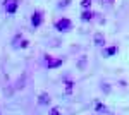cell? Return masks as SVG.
I'll list each match as a JSON object with an SVG mask.
<instances>
[{"label":"cell","mask_w":129,"mask_h":115,"mask_svg":"<svg viewBox=\"0 0 129 115\" xmlns=\"http://www.w3.org/2000/svg\"><path fill=\"white\" fill-rule=\"evenodd\" d=\"M91 17H93V12H88V10L81 14V19L83 21H91Z\"/></svg>","instance_id":"9c48e42d"},{"label":"cell","mask_w":129,"mask_h":115,"mask_svg":"<svg viewBox=\"0 0 129 115\" xmlns=\"http://www.w3.org/2000/svg\"><path fill=\"white\" fill-rule=\"evenodd\" d=\"M41 22H43V12H41V10H36V12L33 14V17H31V24H33L35 28H40Z\"/></svg>","instance_id":"277c9868"},{"label":"cell","mask_w":129,"mask_h":115,"mask_svg":"<svg viewBox=\"0 0 129 115\" xmlns=\"http://www.w3.org/2000/svg\"><path fill=\"white\" fill-rule=\"evenodd\" d=\"M48 115H62V113H60V110H59V108H52Z\"/></svg>","instance_id":"8fae6325"},{"label":"cell","mask_w":129,"mask_h":115,"mask_svg":"<svg viewBox=\"0 0 129 115\" xmlns=\"http://www.w3.org/2000/svg\"><path fill=\"white\" fill-rule=\"evenodd\" d=\"M17 5H19V0H5L4 2V9L7 10L9 14H14L17 10Z\"/></svg>","instance_id":"3957f363"},{"label":"cell","mask_w":129,"mask_h":115,"mask_svg":"<svg viewBox=\"0 0 129 115\" xmlns=\"http://www.w3.org/2000/svg\"><path fill=\"white\" fill-rule=\"evenodd\" d=\"M89 5H91V0H83V7L84 9H88Z\"/></svg>","instance_id":"7c38bea8"},{"label":"cell","mask_w":129,"mask_h":115,"mask_svg":"<svg viewBox=\"0 0 129 115\" xmlns=\"http://www.w3.org/2000/svg\"><path fill=\"white\" fill-rule=\"evenodd\" d=\"M55 28H57V31H71V28H72V22H71L67 17H64V19H60L55 22Z\"/></svg>","instance_id":"7a4b0ae2"},{"label":"cell","mask_w":129,"mask_h":115,"mask_svg":"<svg viewBox=\"0 0 129 115\" xmlns=\"http://www.w3.org/2000/svg\"><path fill=\"white\" fill-rule=\"evenodd\" d=\"M29 45V41L24 38L22 34H16L14 40H12V48H16V50H19V48H26Z\"/></svg>","instance_id":"6da1fadb"},{"label":"cell","mask_w":129,"mask_h":115,"mask_svg":"<svg viewBox=\"0 0 129 115\" xmlns=\"http://www.w3.org/2000/svg\"><path fill=\"white\" fill-rule=\"evenodd\" d=\"M38 101H40V105H48V103H50L48 95H47V93H41V95H40V100H38Z\"/></svg>","instance_id":"52a82bcc"},{"label":"cell","mask_w":129,"mask_h":115,"mask_svg":"<svg viewBox=\"0 0 129 115\" xmlns=\"http://www.w3.org/2000/svg\"><path fill=\"white\" fill-rule=\"evenodd\" d=\"M62 62H64L62 58H53V60H48V62H47V65H48L50 69H55V67H60Z\"/></svg>","instance_id":"8992f818"},{"label":"cell","mask_w":129,"mask_h":115,"mask_svg":"<svg viewBox=\"0 0 129 115\" xmlns=\"http://www.w3.org/2000/svg\"><path fill=\"white\" fill-rule=\"evenodd\" d=\"M115 52H117V47H110V48H107V50L103 52V55H105V57H112Z\"/></svg>","instance_id":"ba28073f"},{"label":"cell","mask_w":129,"mask_h":115,"mask_svg":"<svg viewBox=\"0 0 129 115\" xmlns=\"http://www.w3.org/2000/svg\"><path fill=\"white\" fill-rule=\"evenodd\" d=\"M72 81H69V79H66V93H72Z\"/></svg>","instance_id":"30bf717a"},{"label":"cell","mask_w":129,"mask_h":115,"mask_svg":"<svg viewBox=\"0 0 129 115\" xmlns=\"http://www.w3.org/2000/svg\"><path fill=\"white\" fill-rule=\"evenodd\" d=\"M93 40H95V45H96V47H105V36H103L102 33H95Z\"/></svg>","instance_id":"5b68a950"}]
</instances>
